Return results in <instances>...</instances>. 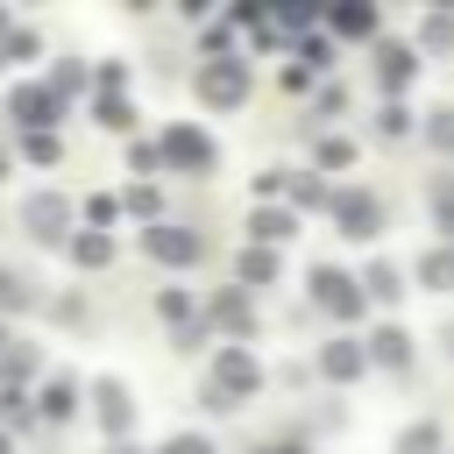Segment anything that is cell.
Masks as SVG:
<instances>
[{
  "label": "cell",
  "mask_w": 454,
  "mask_h": 454,
  "mask_svg": "<svg viewBox=\"0 0 454 454\" xmlns=\"http://www.w3.org/2000/svg\"><path fill=\"white\" fill-rule=\"evenodd\" d=\"M234 277H241V284L255 291V284H270V277H277V255H270V248H248V255L234 262Z\"/></svg>",
  "instance_id": "12"
},
{
  "label": "cell",
  "mask_w": 454,
  "mask_h": 454,
  "mask_svg": "<svg viewBox=\"0 0 454 454\" xmlns=\"http://www.w3.org/2000/svg\"><path fill=\"white\" fill-rule=\"evenodd\" d=\"M433 447H440V433H433V426H411V433L397 440V454H433Z\"/></svg>",
  "instance_id": "18"
},
{
  "label": "cell",
  "mask_w": 454,
  "mask_h": 454,
  "mask_svg": "<svg viewBox=\"0 0 454 454\" xmlns=\"http://www.w3.org/2000/svg\"><path fill=\"white\" fill-rule=\"evenodd\" d=\"M14 121H21V128H50V121H57V99H50L43 85H21V92H14Z\"/></svg>",
  "instance_id": "8"
},
{
  "label": "cell",
  "mask_w": 454,
  "mask_h": 454,
  "mask_svg": "<svg viewBox=\"0 0 454 454\" xmlns=\"http://www.w3.org/2000/svg\"><path fill=\"white\" fill-rule=\"evenodd\" d=\"M163 454H213V447H206V440H170Z\"/></svg>",
  "instance_id": "24"
},
{
  "label": "cell",
  "mask_w": 454,
  "mask_h": 454,
  "mask_svg": "<svg viewBox=\"0 0 454 454\" xmlns=\"http://www.w3.org/2000/svg\"><path fill=\"white\" fill-rule=\"evenodd\" d=\"M426 135H433V142H440V149H454V106H440V114H433V121H426Z\"/></svg>",
  "instance_id": "19"
},
{
  "label": "cell",
  "mask_w": 454,
  "mask_h": 454,
  "mask_svg": "<svg viewBox=\"0 0 454 454\" xmlns=\"http://www.w3.org/2000/svg\"><path fill=\"white\" fill-rule=\"evenodd\" d=\"M404 78H411V50H383V85L397 92Z\"/></svg>",
  "instance_id": "14"
},
{
  "label": "cell",
  "mask_w": 454,
  "mask_h": 454,
  "mask_svg": "<svg viewBox=\"0 0 454 454\" xmlns=\"http://www.w3.org/2000/svg\"><path fill=\"white\" fill-rule=\"evenodd\" d=\"M199 92H206L213 106H234V99L248 92V71H241L234 57H213V64H199Z\"/></svg>",
  "instance_id": "2"
},
{
  "label": "cell",
  "mask_w": 454,
  "mask_h": 454,
  "mask_svg": "<svg viewBox=\"0 0 454 454\" xmlns=\"http://www.w3.org/2000/svg\"><path fill=\"white\" fill-rule=\"evenodd\" d=\"M0 28H7V14H0Z\"/></svg>",
  "instance_id": "26"
},
{
  "label": "cell",
  "mask_w": 454,
  "mask_h": 454,
  "mask_svg": "<svg viewBox=\"0 0 454 454\" xmlns=\"http://www.w3.org/2000/svg\"><path fill=\"white\" fill-rule=\"evenodd\" d=\"M21 298H28V284H21L14 270H0V305H21Z\"/></svg>",
  "instance_id": "22"
},
{
  "label": "cell",
  "mask_w": 454,
  "mask_h": 454,
  "mask_svg": "<svg viewBox=\"0 0 454 454\" xmlns=\"http://www.w3.org/2000/svg\"><path fill=\"white\" fill-rule=\"evenodd\" d=\"M156 149H163L177 170H206V163H213V142H206L199 128H163V142H156Z\"/></svg>",
  "instance_id": "5"
},
{
  "label": "cell",
  "mask_w": 454,
  "mask_h": 454,
  "mask_svg": "<svg viewBox=\"0 0 454 454\" xmlns=\"http://www.w3.org/2000/svg\"><path fill=\"white\" fill-rule=\"evenodd\" d=\"M142 241H149L156 262H199V234H192V227H149Z\"/></svg>",
  "instance_id": "6"
},
{
  "label": "cell",
  "mask_w": 454,
  "mask_h": 454,
  "mask_svg": "<svg viewBox=\"0 0 454 454\" xmlns=\"http://www.w3.org/2000/svg\"><path fill=\"white\" fill-rule=\"evenodd\" d=\"M28 220H35V234H43V241H57V234H64V220H71V206H64L57 192H35V199H28Z\"/></svg>",
  "instance_id": "9"
},
{
  "label": "cell",
  "mask_w": 454,
  "mask_h": 454,
  "mask_svg": "<svg viewBox=\"0 0 454 454\" xmlns=\"http://www.w3.org/2000/svg\"><path fill=\"white\" fill-rule=\"evenodd\" d=\"M248 227H255V234H262V241H284V234H291V213H255V220H248Z\"/></svg>",
  "instance_id": "17"
},
{
  "label": "cell",
  "mask_w": 454,
  "mask_h": 454,
  "mask_svg": "<svg viewBox=\"0 0 454 454\" xmlns=\"http://www.w3.org/2000/svg\"><path fill=\"white\" fill-rule=\"evenodd\" d=\"M362 348H369V355H376L383 369H404V355H411V340H404V326H376V333H369Z\"/></svg>",
  "instance_id": "10"
},
{
  "label": "cell",
  "mask_w": 454,
  "mask_h": 454,
  "mask_svg": "<svg viewBox=\"0 0 454 454\" xmlns=\"http://www.w3.org/2000/svg\"><path fill=\"white\" fill-rule=\"evenodd\" d=\"M213 312H220V319H227V326H241V319H248V312H241V298H234V291H227V298H213Z\"/></svg>",
  "instance_id": "23"
},
{
  "label": "cell",
  "mask_w": 454,
  "mask_h": 454,
  "mask_svg": "<svg viewBox=\"0 0 454 454\" xmlns=\"http://www.w3.org/2000/svg\"><path fill=\"white\" fill-rule=\"evenodd\" d=\"M0 454H7V440H0Z\"/></svg>",
  "instance_id": "25"
},
{
  "label": "cell",
  "mask_w": 454,
  "mask_h": 454,
  "mask_svg": "<svg viewBox=\"0 0 454 454\" xmlns=\"http://www.w3.org/2000/svg\"><path fill=\"white\" fill-rule=\"evenodd\" d=\"M319 369H326L333 383H348V376H362V369H369V348H362V340H333V348L319 355Z\"/></svg>",
  "instance_id": "7"
},
{
  "label": "cell",
  "mask_w": 454,
  "mask_h": 454,
  "mask_svg": "<svg viewBox=\"0 0 454 454\" xmlns=\"http://www.w3.org/2000/svg\"><path fill=\"white\" fill-rule=\"evenodd\" d=\"M43 411L64 419V411H71V383H50V390H43Z\"/></svg>",
  "instance_id": "21"
},
{
  "label": "cell",
  "mask_w": 454,
  "mask_h": 454,
  "mask_svg": "<svg viewBox=\"0 0 454 454\" xmlns=\"http://www.w3.org/2000/svg\"><path fill=\"white\" fill-rule=\"evenodd\" d=\"M333 220H340V234H348V241H369V234H376V220H383V206H376L369 192H333Z\"/></svg>",
  "instance_id": "3"
},
{
  "label": "cell",
  "mask_w": 454,
  "mask_h": 454,
  "mask_svg": "<svg viewBox=\"0 0 454 454\" xmlns=\"http://www.w3.org/2000/svg\"><path fill=\"white\" fill-rule=\"evenodd\" d=\"M362 284H369V298H383V305H390V298L404 291V284H397V270H383V262H376V270H369Z\"/></svg>",
  "instance_id": "16"
},
{
  "label": "cell",
  "mask_w": 454,
  "mask_h": 454,
  "mask_svg": "<svg viewBox=\"0 0 454 454\" xmlns=\"http://www.w3.org/2000/svg\"><path fill=\"white\" fill-rule=\"evenodd\" d=\"M312 298H319V305H326V312H333V319H355V312H362V298H369V291H355V284H348V277H340V270H312Z\"/></svg>",
  "instance_id": "4"
},
{
  "label": "cell",
  "mask_w": 454,
  "mask_h": 454,
  "mask_svg": "<svg viewBox=\"0 0 454 454\" xmlns=\"http://www.w3.org/2000/svg\"><path fill=\"white\" fill-rule=\"evenodd\" d=\"M71 255H78V262H106V255H114V241H106V234H78V241H71Z\"/></svg>",
  "instance_id": "15"
},
{
  "label": "cell",
  "mask_w": 454,
  "mask_h": 454,
  "mask_svg": "<svg viewBox=\"0 0 454 454\" xmlns=\"http://www.w3.org/2000/svg\"><path fill=\"white\" fill-rule=\"evenodd\" d=\"M426 284H454V248H440V255H426Z\"/></svg>",
  "instance_id": "20"
},
{
  "label": "cell",
  "mask_w": 454,
  "mask_h": 454,
  "mask_svg": "<svg viewBox=\"0 0 454 454\" xmlns=\"http://www.w3.org/2000/svg\"><path fill=\"white\" fill-rule=\"evenodd\" d=\"M255 383H262V369H255L248 348H220L213 355V404H241Z\"/></svg>",
  "instance_id": "1"
},
{
  "label": "cell",
  "mask_w": 454,
  "mask_h": 454,
  "mask_svg": "<svg viewBox=\"0 0 454 454\" xmlns=\"http://www.w3.org/2000/svg\"><path fill=\"white\" fill-rule=\"evenodd\" d=\"M333 28H340V35H369V28H376V7H340Z\"/></svg>",
  "instance_id": "13"
},
{
  "label": "cell",
  "mask_w": 454,
  "mask_h": 454,
  "mask_svg": "<svg viewBox=\"0 0 454 454\" xmlns=\"http://www.w3.org/2000/svg\"><path fill=\"white\" fill-rule=\"evenodd\" d=\"M92 397H99V426L121 433V426H128V390H121V383H99Z\"/></svg>",
  "instance_id": "11"
}]
</instances>
